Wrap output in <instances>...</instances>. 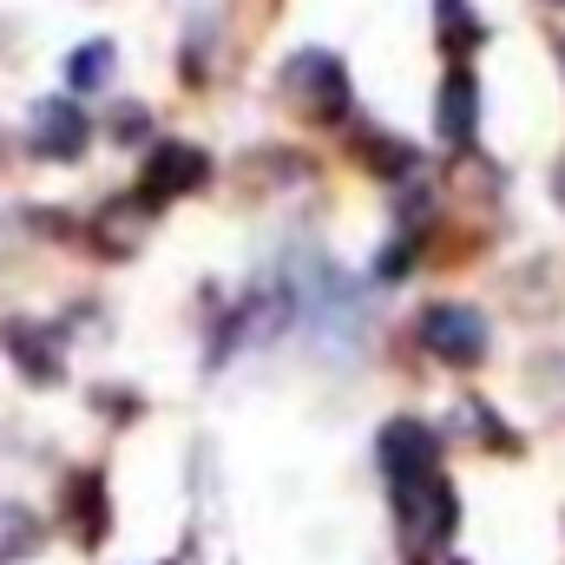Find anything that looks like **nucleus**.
Instances as JSON below:
<instances>
[{"mask_svg":"<svg viewBox=\"0 0 565 565\" xmlns=\"http://www.w3.org/2000/svg\"><path fill=\"white\" fill-rule=\"evenodd\" d=\"M559 204H565V164H559Z\"/></svg>","mask_w":565,"mask_h":565,"instance_id":"12","label":"nucleus"},{"mask_svg":"<svg viewBox=\"0 0 565 565\" xmlns=\"http://www.w3.org/2000/svg\"><path fill=\"white\" fill-rule=\"evenodd\" d=\"M282 322H289V289H257V296L231 316V329H224L217 355H231V349H244V342H270Z\"/></svg>","mask_w":565,"mask_h":565,"instance_id":"6","label":"nucleus"},{"mask_svg":"<svg viewBox=\"0 0 565 565\" xmlns=\"http://www.w3.org/2000/svg\"><path fill=\"white\" fill-rule=\"evenodd\" d=\"M106 66H113V46H106V40H93V46H79V53H73V66H66V73H73V86L86 93V86H106Z\"/></svg>","mask_w":565,"mask_h":565,"instance_id":"10","label":"nucleus"},{"mask_svg":"<svg viewBox=\"0 0 565 565\" xmlns=\"http://www.w3.org/2000/svg\"><path fill=\"white\" fill-rule=\"evenodd\" d=\"M422 342L427 355H440L454 369H473L487 355V316L473 302H434V309H422Z\"/></svg>","mask_w":565,"mask_h":565,"instance_id":"2","label":"nucleus"},{"mask_svg":"<svg viewBox=\"0 0 565 565\" xmlns=\"http://www.w3.org/2000/svg\"><path fill=\"white\" fill-rule=\"evenodd\" d=\"M408 565H460V559H454V546H434V553H415Z\"/></svg>","mask_w":565,"mask_h":565,"instance_id":"11","label":"nucleus"},{"mask_svg":"<svg viewBox=\"0 0 565 565\" xmlns=\"http://www.w3.org/2000/svg\"><path fill=\"white\" fill-rule=\"evenodd\" d=\"M395 513H402V526H408L415 553H434V546H447V540H454L460 500H454L447 473L434 467V473H415V480H395Z\"/></svg>","mask_w":565,"mask_h":565,"instance_id":"1","label":"nucleus"},{"mask_svg":"<svg viewBox=\"0 0 565 565\" xmlns=\"http://www.w3.org/2000/svg\"><path fill=\"white\" fill-rule=\"evenodd\" d=\"M559 66H565V46H559Z\"/></svg>","mask_w":565,"mask_h":565,"instance_id":"13","label":"nucleus"},{"mask_svg":"<svg viewBox=\"0 0 565 565\" xmlns=\"http://www.w3.org/2000/svg\"><path fill=\"white\" fill-rule=\"evenodd\" d=\"M382 467H388V480L434 473L440 467V440L422 422H388V434H382Z\"/></svg>","mask_w":565,"mask_h":565,"instance_id":"4","label":"nucleus"},{"mask_svg":"<svg viewBox=\"0 0 565 565\" xmlns=\"http://www.w3.org/2000/svg\"><path fill=\"white\" fill-rule=\"evenodd\" d=\"M204 151H191V145H158L151 151V164H145V198H178V191H198L204 184Z\"/></svg>","mask_w":565,"mask_h":565,"instance_id":"7","label":"nucleus"},{"mask_svg":"<svg viewBox=\"0 0 565 565\" xmlns=\"http://www.w3.org/2000/svg\"><path fill=\"white\" fill-rule=\"evenodd\" d=\"M33 151H40V158H79V151H86V113H79L73 99L33 106Z\"/></svg>","mask_w":565,"mask_h":565,"instance_id":"5","label":"nucleus"},{"mask_svg":"<svg viewBox=\"0 0 565 565\" xmlns=\"http://www.w3.org/2000/svg\"><path fill=\"white\" fill-rule=\"evenodd\" d=\"M440 139L447 145L473 139V73H467V66L447 73V86H440Z\"/></svg>","mask_w":565,"mask_h":565,"instance_id":"8","label":"nucleus"},{"mask_svg":"<svg viewBox=\"0 0 565 565\" xmlns=\"http://www.w3.org/2000/svg\"><path fill=\"white\" fill-rule=\"evenodd\" d=\"M40 546V520H33V507H20V500H0V565L26 559Z\"/></svg>","mask_w":565,"mask_h":565,"instance_id":"9","label":"nucleus"},{"mask_svg":"<svg viewBox=\"0 0 565 565\" xmlns=\"http://www.w3.org/2000/svg\"><path fill=\"white\" fill-rule=\"evenodd\" d=\"M559 7H565V0H559Z\"/></svg>","mask_w":565,"mask_h":565,"instance_id":"14","label":"nucleus"},{"mask_svg":"<svg viewBox=\"0 0 565 565\" xmlns=\"http://www.w3.org/2000/svg\"><path fill=\"white\" fill-rule=\"evenodd\" d=\"M289 99L316 119H342L349 113V79L335 53H296L289 60Z\"/></svg>","mask_w":565,"mask_h":565,"instance_id":"3","label":"nucleus"}]
</instances>
